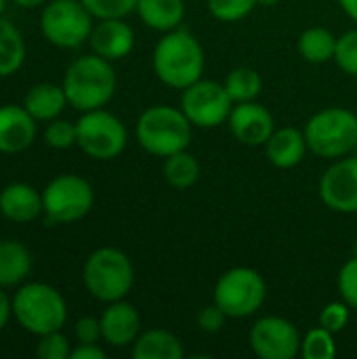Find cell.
<instances>
[{
  "label": "cell",
  "instance_id": "1f68e13d",
  "mask_svg": "<svg viewBox=\"0 0 357 359\" xmlns=\"http://www.w3.org/2000/svg\"><path fill=\"white\" fill-rule=\"evenodd\" d=\"M335 61L345 74L357 76V29H349L339 38Z\"/></svg>",
  "mask_w": 357,
  "mask_h": 359
},
{
  "label": "cell",
  "instance_id": "d590c367",
  "mask_svg": "<svg viewBox=\"0 0 357 359\" xmlns=\"http://www.w3.org/2000/svg\"><path fill=\"white\" fill-rule=\"evenodd\" d=\"M225 320H227V316H225V311L217 303L206 305V307H202L198 311V326H200V330H204L208 334L221 332L223 326H225Z\"/></svg>",
  "mask_w": 357,
  "mask_h": 359
},
{
  "label": "cell",
  "instance_id": "e575fe53",
  "mask_svg": "<svg viewBox=\"0 0 357 359\" xmlns=\"http://www.w3.org/2000/svg\"><path fill=\"white\" fill-rule=\"evenodd\" d=\"M339 292H341V299L351 307L357 309V255L353 259H349L341 271H339Z\"/></svg>",
  "mask_w": 357,
  "mask_h": 359
},
{
  "label": "cell",
  "instance_id": "603a6c76",
  "mask_svg": "<svg viewBox=\"0 0 357 359\" xmlns=\"http://www.w3.org/2000/svg\"><path fill=\"white\" fill-rule=\"evenodd\" d=\"M32 269V255L25 244L17 240L0 242V286L21 284Z\"/></svg>",
  "mask_w": 357,
  "mask_h": 359
},
{
  "label": "cell",
  "instance_id": "f35d334b",
  "mask_svg": "<svg viewBox=\"0 0 357 359\" xmlns=\"http://www.w3.org/2000/svg\"><path fill=\"white\" fill-rule=\"evenodd\" d=\"M11 316H13V301L8 299V294L0 286V330L8 324Z\"/></svg>",
  "mask_w": 357,
  "mask_h": 359
},
{
  "label": "cell",
  "instance_id": "9c48e42d",
  "mask_svg": "<svg viewBox=\"0 0 357 359\" xmlns=\"http://www.w3.org/2000/svg\"><path fill=\"white\" fill-rule=\"evenodd\" d=\"M76 130H78L76 145L93 160L118 158L128 141L126 126L122 124V120L105 111L103 107L82 111L80 120L76 122Z\"/></svg>",
  "mask_w": 357,
  "mask_h": 359
},
{
  "label": "cell",
  "instance_id": "52a82bcc",
  "mask_svg": "<svg viewBox=\"0 0 357 359\" xmlns=\"http://www.w3.org/2000/svg\"><path fill=\"white\" fill-rule=\"evenodd\" d=\"M265 297L267 286L257 269L234 267L217 280L213 303H217L227 318L242 320L255 316L263 307Z\"/></svg>",
  "mask_w": 357,
  "mask_h": 359
},
{
  "label": "cell",
  "instance_id": "74e56055",
  "mask_svg": "<svg viewBox=\"0 0 357 359\" xmlns=\"http://www.w3.org/2000/svg\"><path fill=\"white\" fill-rule=\"evenodd\" d=\"M69 359H105V351L97 343H80L72 349Z\"/></svg>",
  "mask_w": 357,
  "mask_h": 359
},
{
  "label": "cell",
  "instance_id": "7402d4cb",
  "mask_svg": "<svg viewBox=\"0 0 357 359\" xmlns=\"http://www.w3.org/2000/svg\"><path fill=\"white\" fill-rule=\"evenodd\" d=\"M133 358L135 359H181L183 345L181 341L162 328L147 330L137 337L133 343Z\"/></svg>",
  "mask_w": 357,
  "mask_h": 359
},
{
  "label": "cell",
  "instance_id": "484cf974",
  "mask_svg": "<svg viewBox=\"0 0 357 359\" xmlns=\"http://www.w3.org/2000/svg\"><path fill=\"white\" fill-rule=\"evenodd\" d=\"M162 175H164V181L170 187L187 189L200 179V162H198V158L194 154L183 149V151H177V154L164 158Z\"/></svg>",
  "mask_w": 357,
  "mask_h": 359
},
{
  "label": "cell",
  "instance_id": "4fadbf2b",
  "mask_svg": "<svg viewBox=\"0 0 357 359\" xmlns=\"http://www.w3.org/2000/svg\"><path fill=\"white\" fill-rule=\"evenodd\" d=\"M320 198L322 202L343 215L357 212V156H345L335 160L332 166L320 179Z\"/></svg>",
  "mask_w": 357,
  "mask_h": 359
},
{
  "label": "cell",
  "instance_id": "7bdbcfd3",
  "mask_svg": "<svg viewBox=\"0 0 357 359\" xmlns=\"http://www.w3.org/2000/svg\"><path fill=\"white\" fill-rule=\"evenodd\" d=\"M4 6H6V0H0V15H2V11H4Z\"/></svg>",
  "mask_w": 357,
  "mask_h": 359
},
{
  "label": "cell",
  "instance_id": "277c9868",
  "mask_svg": "<svg viewBox=\"0 0 357 359\" xmlns=\"http://www.w3.org/2000/svg\"><path fill=\"white\" fill-rule=\"evenodd\" d=\"M13 316L21 324V328L36 337H42L65 326L67 305L57 288L42 282H32L15 292Z\"/></svg>",
  "mask_w": 357,
  "mask_h": 359
},
{
  "label": "cell",
  "instance_id": "8d00e7d4",
  "mask_svg": "<svg viewBox=\"0 0 357 359\" xmlns=\"http://www.w3.org/2000/svg\"><path fill=\"white\" fill-rule=\"evenodd\" d=\"M74 334L78 343H99L103 339L101 334V320L97 318H82L76 322Z\"/></svg>",
  "mask_w": 357,
  "mask_h": 359
},
{
  "label": "cell",
  "instance_id": "2e32d148",
  "mask_svg": "<svg viewBox=\"0 0 357 359\" xmlns=\"http://www.w3.org/2000/svg\"><path fill=\"white\" fill-rule=\"evenodd\" d=\"M93 53L107 61L124 59L135 46V32L124 19H99L88 38Z\"/></svg>",
  "mask_w": 357,
  "mask_h": 359
},
{
  "label": "cell",
  "instance_id": "9a60e30c",
  "mask_svg": "<svg viewBox=\"0 0 357 359\" xmlns=\"http://www.w3.org/2000/svg\"><path fill=\"white\" fill-rule=\"evenodd\" d=\"M101 334L109 347H128L141 334V318L139 311L122 301L107 303V309L101 313Z\"/></svg>",
  "mask_w": 357,
  "mask_h": 359
},
{
  "label": "cell",
  "instance_id": "ba28073f",
  "mask_svg": "<svg viewBox=\"0 0 357 359\" xmlns=\"http://www.w3.org/2000/svg\"><path fill=\"white\" fill-rule=\"evenodd\" d=\"M93 15L80 0H53L40 15L44 38L59 48H78L90 38Z\"/></svg>",
  "mask_w": 357,
  "mask_h": 359
},
{
  "label": "cell",
  "instance_id": "ab89813d",
  "mask_svg": "<svg viewBox=\"0 0 357 359\" xmlns=\"http://www.w3.org/2000/svg\"><path fill=\"white\" fill-rule=\"evenodd\" d=\"M339 2H341L343 11L357 23V0H339Z\"/></svg>",
  "mask_w": 357,
  "mask_h": 359
},
{
  "label": "cell",
  "instance_id": "8fae6325",
  "mask_svg": "<svg viewBox=\"0 0 357 359\" xmlns=\"http://www.w3.org/2000/svg\"><path fill=\"white\" fill-rule=\"evenodd\" d=\"M181 109L187 120L198 128H217L229 120L234 109V99L229 97L225 84L217 80L200 78L181 95Z\"/></svg>",
  "mask_w": 357,
  "mask_h": 359
},
{
  "label": "cell",
  "instance_id": "e0dca14e",
  "mask_svg": "<svg viewBox=\"0 0 357 359\" xmlns=\"http://www.w3.org/2000/svg\"><path fill=\"white\" fill-rule=\"evenodd\" d=\"M36 139V120L23 105H0V154H19Z\"/></svg>",
  "mask_w": 357,
  "mask_h": 359
},
{
  "label": "cell",
  "instance_id": "4316f807",
  "mask_svg": "<svg viewBox=\"0 0 357 359\" xmlns=\"http://www.w3.org/2000/svg\"><path fill=\"white\" fill-rule=\"evenodd\" d=\"M225 88L234 103H244V101H257L263 88V80L257 69L252 67H236L227 74L225 78Z\"/></svg>",
  "mask_w": 357,
  "mask_h": 359
},
{
  "label": "cell",
  "instance_id": "cb8c5ba5",
  "mask_svg": "<svg viewBox=\"0 0 357 359\" xmlns=\"http://www.w3.org/2000/svg\"><path fill=\"white\" fill-rule=\"evenodd\" d=\"M337 42L339 38L330 29L309 27L299 36L297 48H299V55L309 63H328V61H335Z\"/></svg>",
  "mask_w": 357,
  "mask_h": 359
},
{
  "label": "cell",
  "instance_id": "83f0119b",
  "mask_svg": "<svg viewBox=\"0 0 357 359\" xmlns=\"http://www.w3.org/2000/svg\"><path fill=\"white\" fill-rule=\"evenodd\" d=\"M301 355L305 359H332L337 355L335 334L322 326L311 328L301 341Z\"/></svg>",
  "mask_w": 357,
  "mask_h": 359
},
{
  "label": "cell",
  "instance_id": "836d02e7",
  "mask_svg": "<svg viewBox=\"0 0 357 359\" xmlns=\"http://www.w3.org/2000/svg\"><path fill=\"white\" fill-rule=\"evenodd\" d=\"M349 318H351V307L345 301H335V303H328L322 309V313H320V326L326 328V330H330L332 334H339L349 324Z\"/></svg>",
  "mask_w": 357,
  "mask_h": 359
},
{
  "label": "cell",
  "instance_id": "d6986e66",
  "mask_svg": "<svg viewBox=\"0 0 357 359\" xmlns=\"http://www.w3.org/2000/svg\"><path fill=\"white\" fill-rule=\"evenodd\" d=\"M263 147H265L267 160L276 168H295V166H299L303 162V158H305V151L309 149L307 139H305V130L295 128V126L276 128Z\"/></svg>",
  "mask_w": 357,
  "mask_h": 359
},
{
  "label": "cell",
  "instance_id": "7a4b0ae2",
  "mask_svg": "<svg viewBox=\"0 0 357 359\" xmlns=\"http://www.w3.org/2000/svg\"><path fill=\"white\" fill-rule=\"evenodd\" d=\"M116 84L118 80L112 61L99 57L97 53L82 55L72 61L63 78L67 103L78 111L105 107L116 93Z\"/></svg>",
  "mask_w": 357,
  "mask_h": 359
},
{
  "label": "cell",
  "instance_id": "d6a6232c",
  "mask_svg": "<svg viewBox=\"0 0 357 359\" xmlns=\"http://www.w3.org/2000/svg\"><path fill=\"white\" fill-rule=\"evenodd\" d=\"M69 341L61 334V330L42 334L36 345V355L40 359H69Z\"/></svg>",
  "mask_w": 357,
  "mask_h": 359
},
{
  "label": "cell",
  "instance_id": "30bf717a",
  "mask_svg": "<svg viewBox=\"0 0 357 359\" xmlns=\"http://www.w3.org/2000/svg\"><path fill=\"white\" fill-rule=\"evenodd\" d=\"M42 202L46 223H74L90 212L95 191L90 183L78 175H59L44 187Z\"/></svg>",
  "mask_w": 357,
  "mask_h": 359
},
{
  "label": "cell",
  "instance_id": "5b68a950",
  "mask_svg": "<svg viewBox=\"0 0 357 359\" xmlns=\"http://www.w3.org/2000/svg\"><path fill=\"white\" fill-rule=\"evenodd\" d=\"M86 290L101 303L122 301L135 284V267L130 259L112 246L97 248L82 269Z\"/></svg>",
  "mask_w": 357,
  "mask_h": 359
},
{
  "label": "cell",
  "instance_id": "f546056e",
  "mask_svg": "<svg viewBox=\"0 0 357 359\" xmlns=\"http://www.w3.org/2000/svg\"><path fill=\"white\" fill-rule=\"evenodd\" d=\"M97 19H124L137 11L139 0H80Z\"/></svg>",
  "mask_w": 357,
  "mask_h": 359
},
{
  "label": "cell",
  "instance_id": "3957f363",
  "mask_svg": "<svg viewBox=\"0 0 357 359\" xmlns=\"http://www.w3.org/2000/svg\"><path fill=\"white\" fill-rule=\"evenodd\" d=\"M191 122L181 107L154 105L147 107L137 122L139 145L158 158H168L177 151L187 149L191 141Z\"/></svg>",
  "mask_w": 357,
  "mask_h": 359
},
{
  "label": "cell",
  "instance_id": "ffe728a7",
  "mask_svg": "<svg viewBox=\"0 0 357 359\" xmlns=\"http://www.w3.org/2000/svg\"><path fill=\"white\" fill-rule=\"evenodd\" d=\"M65 105L69 103H67L63 86H57L50 82L34 84L23 99V107L32 114L36 122H50L59 118Z\"/></svg>",
  "mask_w": 357,
  "mask_h": 359
},
{
  "label": "cell",
  "instance_id": "6da1fadb",
  "mask_svg": "<svg viewBox=\"0 0 357 359\" xmlns=\"http://www.w3.org/2000/svg\"><path fill=\"white\" fill-rule=\"evenodd\" d=\"M204 65L206 57L200 40L183 27L164 32L154 48V72L166 86L187 88L202 78Z\"/></svg>",
  "mask_w": 357,
  "mask_h": 359
},
{
  "label": "cell",
  "instance_id": "4dcf8cb0",
  "mask_svg": "<svg viewBox=\"0 0 357 359\" xmlns=\"http://www.w3.org/2000/svg\"><path fill=\"white\" fill-rule=\"evenodd\" d=\"M76 139H78V130H76V124L69 120L55 118L48 122V126L44 130V141L53 149H67V147L76 145Z\"/></svg>",
  "mask_w": 357,
  "mask_h": 359
},
{
  "label": "cell",
  "instance_id": "f1b7e54d",
  "mask_svg": "<svg viewBox=\"0 0 357 359\" xmlns=\"http://www.w3.org/2000/svg\"><path fill=\"white\" fill-rule=\"evenodd\" d=\"M206 4L210 15L223 23L240 21L246 15H250L255 6H259L257 0H206Z\"/></svg>",
  "mask_w": 357,
  "mask_h": 359
},
{
  "label": "cell",
  "instance_id": "8992f818",
  "mask_svg": "<svg viewBox=\"0 0 357 359\" xmlns=\"http://www.w3.org/2000/svg\"><path fill=\"white\" fill-rule=\"evenodd\" d=\"M305 139L320 158H345L357 147V116L347 107H326L309 118Z\"/></svg>",
  "mask_w": 357,
  "mask_h": 359
},
{
  "label": "cell",
  "instance_id": "d4e9b609",
  "mask_svg": "<svg viewBox=\"0 0 357 359\" xmlns=\"http://www.w3.org/2000/svg\"><path fill=\"white\" fill-rule=\"evenodd\" d=\"M25 61V40L15 23L0 17V78L13 76Z\"/></svg>",
  "mask_w": 357,
  "mask_h": 359
},
{
  "label": "cell",
  "instance_id": "60d3db41",
  "mask_svg": "<svg viewBox=\"0 0 357 359\" xmlns=\"http://www.w3.org/2000/svg\"><path fill=\"white\" fill-rule=\"evenodd\" d=\"M15 4H19V6H23V8H34V6H40V4H44L46 0H13Z\"/></svg>",
  "mask_w": 357,
  "mask_h": 359
},
{
  "label": "cell",
  "instance_id": "44dd1931",
  "mask_svg": "<svg viewBox=\"0 0 357 359\" xmlns=\"http://www.w3.org/2000/svg\"><path fill=\"white\" fill-rule=\"evenodd\" d=\"M137 13L141 21L156 32H170L181 27L185 19L183 0H139Z\"/></svg>",
  "mask_w": 357,
  "mask_h": 359
},
{
  "label": "cell",
  "instance_id": "ac0fdd59",
  "mask_svg": "<svg viewBox=\"0 0 357 359\" xmlns=\"http://www.w3.org/2000/svg\"><path fill=\"white\" fill-rule=\"evenodd\" d=\"M0 212L15 223H29L44 212L42 194L27 183H11L0 191Z\"/></svg>",
  "mask_w": 357,
  "mask_h": 359
},
{
  "label": "cell",
  "instance_id": "b9f144b4",
  "mask_svg": "<svg viewBox=\"0 0 357 359\" xmlns=\"http://www.w3.org/2000/svg\"><path fill=\"white\" fill-rule=\"evenodd\" d=\"M278 2H280V0H257L259 6H276Z\"/></svg>",
  "mask_w": 357,
  "mask_h": 359
},
{
  "label": "cell",
  "instance_id": "7c38bea8",
  "mask_svg": "<svg viewBox=\"0 0 357 359\" xmlns=\"http://www.w3.org/2000/svg\"><path fill=\"white\" fill-rule=\"evenodd\" d=\"M250 349L261 359H295L301 355V334L297 326L280 316H265L250 328Z\"/></svg>",
  "mask_w": 357,
  "mask_h": 359
},
{
  "label": "cell",
  "instance_id": "5bb4252c",
  "mask_svg": "<svg viewBox=\"0 0 357 359\" xmlns=\"http://www.w3.org/2000/svg\"><path fill=\"white\" fill-rule=\"evenodd\" d=\"M227 126H229L231 135L248 147L265 145L267 139L271 137V133L276 130L271 111L257 101L234 103Z\"/></svg>",
  "mask_w": 357,
  "mask_h": 359
}]
</instances>
